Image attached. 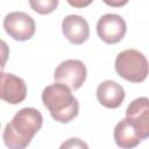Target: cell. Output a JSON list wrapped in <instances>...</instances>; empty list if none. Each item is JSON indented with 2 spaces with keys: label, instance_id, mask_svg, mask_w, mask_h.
Here are the masks:
<instances>
[{
  "label": "cell",
  "instance_id": "1",
  "mask_svg": "<svg viewBox=\"0 0 149 149\" xmlns=\"http://www.w3.org/2000/svg\"><path fill=\"white\" fill-rule=\"evenodd\" d=\"M42 125L43 116L41 112L34 107H24L6 125L2 134L3 143L10 149H23L28 147Z\"/></svg>",
  "mask_w": 149,
  "mask_h": 149
},
{
  "label": "cell",
  "instance_id": "12",
  "mask_svg": "<svg viewBox=\"0 0 149 149\" xmlns=\"http://www.w3.org/2000/svg\"><path fill=\"white\" fill-rule=\"evenodd\" d=\"M58 3L59 0H29L30 8L41 15L52 13L58 7Z\"/></svg>",
  "mask_w": 149,
  "mask_h": 149
},
{
  "label": "cell",
  "instance_id": "15",
  "mask_svg": "<svg viewBox=\"0 0 149 149\" xmlns=\"http://www.w3.org/2000/svg\"><path fill=\"white\" fill-rule=\"evenodd\" d=\"M107 6H111V7H115V8H119V7H122L125 5H127V2L129 0H102Z\"/></svg>",
  "mask_w": 149,
  "mask_h": 149
},
{
  "label": "cell",
  "instance_id": "6",
  "mask_svg": "<svg viewBox=\"0 0 149 149\" xmlns=\"http://www.w3.org/2000/svg\"><path fill=\"white\" fill-rule=\"evenodd\" d=\"M127 31L126 21L118 14H105L97 23V34L101 41L107 44H115L120 42Z\"/></svg>",
  "mask_w": 149,
  "mask_h": 149
},
{
  "label": "cell",
  "instance_id": "14",
  "mask_svg": "<svg viewBox=\"0 0 149 149\" xmlns=\"http://www.w3.org/2000/svg\"><path fill=\"white\" fill-rule=\"evenodd\" d=\"M68 3L74 8H84L92 3L93 0H66Z\"/></svg>",
  "mask_w": 149,
  "mask_h": 149
},
{
  "label": "cell",
  "instance_id": "10",
  "mask_svg": "<svg viewBox=\"0 0 149 149\" xmlns=\"http://www.w3.org/2000/svg\"><path fill=\"white\" fill-rule=\"evenodd\" d=\"M126 97L123 87L114 80H105L97 87V99L106 108H118Z\"/></svg>",
  "mask_w": 149,
  "mask_h": 149
},
{
  "label": "cell",
  "instance_id": "8",
  "mask_svg": "<svg viewBox=\"0 0 149 149\" xmlns=\"http://www.w3.org/2000/svg\"><path fill=\"white\" fill-rule=\"evenodd\" d=\"M0 97L3 101L10 105L22 102L27 97V86L22 78L13 73H1Z\"/></svg>",
  "mask_w": 149,
  "mask_h": 149
},
{
  "label": "cell",
  "instance_id": "4",
  "mask_svg": "<svg viewBox=\"0 0 149 149\" xmlns=\"http://www.w3.org/2000/svg\"><path fill=\"white\" fill-rule=\"evenodd\" d=\"M3 28L6 33L15 41L30 40L36 30L34 19L24 12L8 13L3 19Z\"/></svg>",
  "mask_w": 149,
  "mask_h": 149
},
{
  "label": "cell",
  "instance_id": "7",
  "mask_svg": "<svg viewBox=\"0 0 149 149\" xmlns=\"http://www.w3.org/2000/svg\"><path fill=\"white\" fill-rule=\"evenodd\" d=\"M126 118L134 126L139 136L144 140L149 137V99L140 97L134 99L126 109Z\"/></svg>",
  "mask_w": 149,
  "mask_h": 149
},
{
  "label": "cell",
  "instance_id": "5",
  "mask_svg": "<svg viewBox=\"0 0 149 149\" xmlns=\"http://www.w3.org/2000/svg\"><path fill=\"white\" fill-rule=\"evenodd\" d=\"M86 66L79 59H66L62 62L54 72L55 81L63 83L73 91L81 87L86 80Z\"/></svg>",
  "mask_w": 149,
  "mask_h": 149
},
{
  "label": "cell",
  "instance_id": "2",
  "mask_svg": "<svg viewBox=\"0 0 149 149\" xmlns=\"http://www.w3.org/2000/svg\"><path fill=\"white\" fill-rule=\"evenodd\" d=\"M42 102L51 118L59 123L72 121L79 112L78 100L72 95L71 88L63 83L55 81L47 86L42 92Z\"/></svg>",
  "mask_w": 149,
  "mask_h": 149
},
{
  "label": "cell",
  "instance_id": "3",
  "mask_svg": "<svg viewBox=\"0 0 149 149\" xmlns=\"http://www.w3.org/2000/svg\"><path fill=\"white\" fill-rule=\"evenodd\" d=\"M115 71L130 83H142L149 74V62L139 50L127 49L116 56Z\"/></svg>",
  "mask_w": 149,
  "mask_h": 149
},
{
  "label": "cell",
  "instance_id": "9",
  "mask_svg": "<svg viewBox=\"0 0 149 149\" xmlns=\"http://www.w3.org/2000/svg\"><path fill=\"white\" fill-rule=\"evenodd\" d=\"M62 31L66 40L76 45L83 44L90 36V27L87 21L76 14L68 15L62 21Z\"/></svg>",
  "mask_w": 149,
  "mask_h": 149
},
{
  "label": "cell",
  "instance_id": "11",
  "mask_svg": "<svg viewBox=\"0 0 149 149\" xmlns=\"http://www.w3.org/2000/svg\"><path fill=\"white\" fill-rule=\"evenodd\" d=\"M114 141L118 147L123 149H130L135 148L140 144L142 139L136 133L134 126L130 123V121L126 118L119 121L114 128Z\"/></svg>",
  "mask_w": 149,
  "mask_h": 149
},
{
  "label": "cell",
  "instance_id": "13",
  "mask_svg": "<svg viewBox=\"0 0 149 149\" xmlns=\"http://www.w3.org/2000/svg\"><path fill=\"white\" fill-rule=\"evenodd\" d=\"M61 148H88V146L83 142L80 139H69L66 142H64Z\"/></svg>",
  "mask_w": 149,
  "mask_h": 149
}]
</instances>
